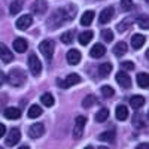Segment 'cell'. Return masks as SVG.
<instances>
[{
	"mask_svg": "<svg viewBox=\"0 0 149 149\" xmlns=\"http://www.w3.org/2000/svg\"><path fill=\"white\" fill-rule=\"evenodd\" d=\"M46 9H48V3L45 0H34V3L31 5V10L36 15H43Z\"/></svg>",
	"mask_w": 149,
	"mask_h": 149,
	"instance_id": "cell-10",
	"label": "cell"
},
{
	"mask_svg": "<svg viewBox=\"0 0 149 149\" xmlns=\"http://www.w3.org/2000/svg\"><path fill=\"white\" fill-rule=\"evenodd\" d=\"M31 22H33L31 15H22V17H19L18 21H17V29H19V30H27V29L31 26Z\"/></svg>",
	"mask_w": 149,
	"mask_h": 149,
	"instance_id": "cell-12",
	"label": "cell"
},
{
	"mask_svg": "<svg viewBox=\"0 0 149 149\" xmlns=\"http://www.w3.org/2000/svg\"><path fill=\"white\" fill-rule=\"evenodd\" d=\"M45 133V127H43V124H33V125L29 128V136L31 139H39L40 136Z\"/></svg>",
	"mask_w": 149,
	"mask_h": 149,
	"instance_id": "cell-9",
	"label": "cell"
},
{
	"mask_svg": "<svg viewBox=\"0 0 149 149\" xmlns=\"http://www.w3.org/2000/svg\"><path fill=\"white\" fill-rule=\"evenodd\" d=\"M113 14H115V10H113V8H112V6L104 8V9L100 12V15H98V21H100L102 24H107V22L112 19Z\"/></svg>",
	"mask_w": 149,
	"mask_h": 149,
	"instance_id": "cell-11",
	"label": "cell"
},
{
	"mask_svg": "<svg viewBox=\"0 0 149 149\" xmlns=\"http://www.w3.org/2000/svg\"><path fill=\"white\" fill-rule=\"evenodd\" d=\"M133 0H121V8L122 10H131L133 9Z\"/></svg>",
	"mask_w": 149,
	"mask_h": 149,
	"instance_id": "cell-37",
	"label": "cell"
},
{
	"mask_svg": "<svg viewBox=\"0 0 149 149\" xmlns=\"http://www.w3.org/2000/svg\"><path fill=\"white\" fill-rule=\"evenodd\" d=\"M74 17H76V6L69 5L66 8H60L52 14V17L49 18L48 26L51 29H57L60 26H63V24L70 22Z\"/></svg>",
	"mask_w": 149,
	"mask_h": 149,
	"instance_id": "cell-1",
	"label": "cell"
},
{
	"mask_svg": "<svg viewBox=\"0 0 149 149\" xmlns=\"http://www.w3.org/2000/svg\"><path fill=\"white\" fill-rule=\"evenodd\" d=\"M40 115H42V107H40L39 104H33V106H30V109H29V118L34 119V118L40 116Z\"/></svg>",
	"mask_w": 149,
	"mask_h": 149,
	"instance_id": "cell-28",
	"label": "cell"
},
{
	"mask_svg": "<svg viewBox=\"0 0 149 149\" xmlns=\"http://www.w3.org/2000/svg\"><path fill=\"white\" fill-rule=\"evenodd\" d=\"M115 130H107L104 133H102L98 136V140H103V142H113L115 140Z\"/></svg>",
	"mask_w": 149,
	"mask_h": 149,
	"instance_id": "cell-24",
	"label": "cell"
},
{
	"mask_svg": "<svg viewBox=\"0 0 149 149\" xmlns=\"http://www.w3.org/2000/svg\"><path fill=\"white\" fill-rule=\"evenodd\" d=\"M6 81L12 85V86H21L24 82L27 81L26 78V72L21 69H12L9 72V74L6 76Z\"/></svg>",
	"mask_w": 149,
	"mask_h": 149,
	"instance_id": "cell-2",
	"label": "cell"
},
{
	"mask_svg": "<svg viewBox=\"0 0 149 149\" xmlns=\"http://www.w3.org/2000/svg\"><path fill=\"white\" fill-rule=\"evenodd\" d=\"M116 82L122 86V88H130L131 86V78L128 76V73L125 70H121L116 73Z\"/></svg>",
	"mask_w": 149,
	"mask_h": 149,
	"instance_id": "cell-7",
	"label": "cell"
},
{
	"mask_svg": "<svg viewBox=\"0 0 149 149\" xmlns=\"http://www.w3.org/2000/svg\"><path fill=\"white\" fill-rule=\"evenodd\" d=\"M73 40V31H66L61 34V42L66 43V45H70Z\"/></svg>",
	"mask_w": 149,
	"mask_h": 149,
	"instance_id": "cell-35",
	"label": "cell"
},
{
	"mask_svg": "<svg viewBox=\"0 0 149 149\" xmlns=\"http://www.w3.org/2000/svg\"><path fill=\"white\" fill-rule=\"evenodd\" d=\"M18 149H30L29 146H21V148H18Z\"/></svg>",
	"mask_w": 149,
	"mask_h": 149,
	"instance_id": "cell-43",
	"label": "cell"
},
{
	"mask_svg": "<svg viewBox=\"0 0 149 149\" xmlns=\"http://www.w3.org/2000/svg\"><path fill=\"white\" fill-rule=\"evenodd\" d=\"M133 21H134V18H133V17L125 18L122 22H119L118 26H116V30H118V31H121V33H122V31H125V30H127V29L131 26V24H133Z\"/></svg>",
	"mask_w": 149,
	"mask_h": 149,
	"instance_id": "cell-27",
	"label": "cell"
},
{
	"mask_svg": "<svg viewBox=\"0 0 149 149\" xmlns=\"http://www.w3.org/2000/svg\"><path fill=\"white\" fill-rule=\"evenodd\" d=\"M109 116V110L107 109H102V110H98L97 112V115H95V121L97 122H104Z\"/></svg>",
	"mask_w": 149,
	"mask_h": 149,
	"instance_id": "cell-33",
	"label": "cell"
},
{
	"mask_svg": "<svg viewBox=\"0 0 149 149\" xmlns=\"http://www.w3.org/2000/svg\"><path fill=\"white\" fill-rule=\"evenodd\" d=\"M136 149H149V145H148V142H146V143H140Z\"/></svg>",
	"mask_w": 149,
	"mask_h": 149,
	"instance_id": "cell-41",
	"label": "cell"
},
{
	"mask_svg": "<svg viewBox=\"0 0 149 149\" xmlns=\"http://www.w3.org/2000/svg\"><path fill=\"white\" fill-rule=\"evenodd\" d=\"M133 125L136 127V128H145L146 125H148V119L145 118V115H134V118H133Z\"/></svg>",
	"mask_w": 149,
	"mask_h": 149,
	"instance_id": "cell-17",
	"label": "cell"
},
{
	"mask_svg": "<svg viewBox=\"0 0 149 149\" xmlns=\"http://www.w3.org/2000/svg\"><path fill=\"white\" fill-rule=\"evenodd\" d=\"M98 149H107V148H98Z\"/></svg>",
	"mask_w": 149,
	"mask_h": 149,
	"instance_id": "cell-45",
	"label": "cell"
},
{
	"mask_svg": "<svg viewBox=\"0 0 149 149\" xmlns=\"http://www.w3.org/2000/svg\"><path fill=\"white\" fill-rule=\"evenodd\" d=\"M95 102H97L95 95L90 94V95H86L84 100H82V106H84V107H91L93 104H95Z\"/></svg>",
	"mask_w": 149,
	"mask_h": 149,
	"instance_id": "cell-31",
	"label": "cell"
},
{
	"mask_svg": "<svg viewBox=\"0 0 149 149\" xmlns=\"http://www.w3.org/2000/svg\"><path fill=\"white\" fill-rule=\"evenodd\" d=\"M21 139V133L18 128H12L8 134V137H6V145L8 146H15Z\"/></svg>",
	"mask_w": 149,
	"mask_h": 149,
	"instance_id": "cell-8",
	"label": "cell"
},
{
	"mask_svg": "<svg viewBox=\"0 0 149 149\" xmlns=\"http://www.w3.org/2000/svg\"><path fill=\"white\" fill-rule=\"evenodd\" d=\"M27 48H29L27 40H26V39H22V37H18V39L14 40V49H15L17 52L22 54V52H26V51H27Z\"/></svg>",
	"mask_w": 149,
	"mask_h": 149,
	"instance_id": "cell-14",
	"label": "cell"
},
{
	"mask_svg": "<svg viewBox=\"0 0 149 149\" xmlns=\"http://www.w3.org/2000/svg\"><path fill=\"white\" fill-rule=\"evenodd\" d=\"M0 58H2L5 63H10L12 60H14V54H12L8 46H5L3 43H0Z\"/></svg>",
	"mask_w": 149,
	"mask_h": 149,
	"instance_id": "cell-15",
	"label": "cell"
},
{
	"mask_svg": "<svg viewBox=\"0 0 149 149\" xmlns=\"http://www.w3.org/2000/svg\"><path fill=\"white\" fill-rule=\"evenodd\" d=\"M121 67L124 70H134V63H131V61H122Z\"/></svg>",
	"mask_w": 149,
	"mask_h": 149,
	"instance_id": "cell-39",
	"label": "cell"
},
{
	"mask_svg": "<svg viewBox=\"0 0 149 149\" xmlns=\"http://www.w3.org/2000/svg\"><path fill=\"white\" fill-rule=\"evenodd\" d=\"M40 102H42V104H45L46 107H51V106H54V103H55V100H54V97H52L51 93H45V94H42Z\"/></svg>",
	"mask_w": 149,
	"mask_h": 149,
	"instance_id": "cell-25",
	"label": "cell"
},
{
	"mask_svg": "<svg viewBox=\"0 0 149 149\" xmlns=\"http://www.w3.org/2000/svg\"><path fill=\"white\" fill-rule=\"evenodd\" d=\"M5 116L8 119H18L21 116V110L17 109V107H8L5 110Z\"/></svg>",
	"mask_w": 149,
	"mask_h": 149,
	"instance_id": "cell-21",
	"label": "cell"
},
{
	"mask_svg": "<svg viewBox=\"0 0 149 149\" xmlns=\"http://www.w3.org/2000/svg\"><path fill=\"white\" fill-rule=\"evenodd\" d=\"M93 31L91 30H86V31H84V33H81L79 34V43L81 45H88L90 42H91V39H93Z\"/></svg>",
	"mask_w": 149,
	"mask_h": 149,
	"instance_id": "cell-23",
	"label": "cell"
},
{
	"mask_svg": "<svg viewBox=\"0 0 149 149\" xmlns=\"http://www.w3.org/2000/svg\"><path fill=\"white\" fill-rule=\"evenodd\" d=\"M5 133H6V127L3 125V124H0V137H3Z\"/></svg>",
	"mask_w": 149,
	"mask_h": 149,
	"instance_id": "cell-40",
	"label": "cell"
},
{
	"mask_svg": "<svg viewBox=\"0 0 149 149\" xmlns=\"http://www.w3.org/2000/svg\"><path fill=\"white\" fill-rule=\"evenodd\" d=\"M110 72H112V64L110 63H103L100 67H98V74L103 76V78H106L107 74H110Z\"/></svg>",
	"mask_w": 149,
	"mask_h": 149,
	"instance_id": "cell-30",
	"label": "cell"
},
{
	"mask_svg": "<svg viewBox=\"0 0 149 149\" xmlns=\"http://www.w3.org/2000/svg\"><path fill=\"white\" fill-rule=\"evenodd\" d=\"M85 149H93V146H86Z\"/></svg>",
	"mask_w": 149,
	"mask_h": 149,
	"instance_id": "cell-44",
	"label": "cell"
},
{
	"mask_svg": "<svg viewBox=\"0 0 149 149\" xmlns=\"http://www.w3.org/2000/svg\"><path fill=\"white\" fill-rule=\"evenodd\" d=\"M22 9V2L21 0H14V2L10 3L9 6V12H10V15H17L19 14V10Z\"/></svg>",
	"mask_w": 149,
	"mask_h": 149,
	"instance_id": "cell-26",
	"label": "cell"
},
{
	"mask_svg": "<svg viewBox=\"0 0 149 149\" xmlns=\"http://www.w3.org/2000/svg\"><path fill=\"white\" fill-rule=\"evenodd\" d=\"M29 69L33 76H39L42 73V63L36 54H30V57H29Z\"/></svg>",
	"mask_w": 149,
	"mask_h": 149,
	"instance_id": "cell-3",
	"label": "cell"
},
{
	"mask_svg": "<svg viewBox=\"0 0 149 149\" xmlns=\"http://www.w3.org/2000/svg\"><path fill=\"white\" fill-rule=\"evenodd\" d=\"M131 45L134 49H140L142 45H145V36L143 34H134L131 37Z\"/></svg>",
	"mask_w": 149,
	"mask_h": 149,
	"instance_id": "cell-20",
	"label": "cell"
},
{
	"mask_svg": "<svg viewBox=\"0 0 149 149\" xmlns=\"http://www.w3.org/2000/svg\"><path fill=\"white\" fill-rule=\"evenodd\" d=\"M115 115H116V119H118V121H125V119L128 118V109L124 106V104H121V106L116 107Z\"/></svg>",
	"mask_w": 149,
	"mask_h": 149,
	"instance_id": "cell-19",
	"label": "cell"
},
{
	"mask_svg": "<svg viewBox=\"0 0 149 149\" xmlns=\"http://www.w3.org/2000/svg\"><path fill=\"white\" fill-rule=\"evenodd\" d=\"M137 24H139V27H140V29L148 30V27H149V24H148V17H139Z\"/></svg>",
	"mask_w": 149,
	"mask_h": 149,
	"instance_id": "cell-38",
	"label": "cell"
},
{
	"mask_svg": "<svg viewBox=\"0 0 149 149\" xmlns=\"http://www.w3.org/2000/svg\"><path fill=\"white\" fill-rule=\"evenodd\" d=\"M81 82V76L76 73H70L69 76L64 79V81H58V86H61V88H69V86L74 85V84H79Z\"/></svg>",
	"mask_w": 149,
	"mask_h": 149,
	"instance_id": "cell-6",
	"label": "cell"
},
{
	"mask_svg": "<svg viewBox=\"0 0 149 149\" xmlns=\"http://www.w3.org/2000/svg\"><path fill=\"white\" fill-rule=\"evenodd\" d=\"M102 37H103V40L104 42H112L113 40V33H112V30H103L102 31Z\"/></svg>",
	"mask_w": 149,
	"mask_h": 149,
	"instance_id": "cell-36",
	"label": "cell"
},
{
	"mask_svg": "<svg viewBox=\"0 0 149 149\" xmlns=\"http://www.w3.org/2000/svg\"><path fill=\"white\" fill-rule=\"evenodd\" d=\"M5 79H6V76H5V74H3L2 72H0V85L3 84V81H5Z\"/></svg>",
	"mask_w": 149,
	"mask_h": 149,
	"instance_id": "cell-42",
	"label": "cell"
},
{
	"mask_svg": "<svg viewBox=\"0 0 149 149\" xmlns=\"http://www.w3.org/2000/svg\"><path fill=\"white\" fill-rule=\"evenodd\" d=\"M93 19H94V12L93 10H86L85 14L82 15V18H81V24L82 26H90V24L93 22Z\"/></svg>",
	"mask_w": 149,
	"mask_h": 149,
	"instance_id": "cell-29",
	"label": "cell"
},
{
	"mask_svg": "<svg viewBox=\"0 0 149 149\" xmlns=\"http://www.w3.org/2000/svg\"><path fill=\"white\" fill-rule=\"evenodd\" d=\"M102 95L104 97V98H110V97H113V94H115V91H113V88L112 86H109V85H104V86H102Z\"/></svg>",
	"mask_w": 149,
	"mask_h": 149,
	"instance_id": "cell-34",
	"label": "cell"
},
{
	"mask_svg": "<svg viewBox=\"0 0 149 149\" xmlns=\"http://www.w3.org/2000/svg\"><path fill=\"white\" fill-rule=\"evenodd\" d=\"M66 58H67L69 64L74 66V64H78L81 61V52L78 51V49H70V51L67 52V55H66Z\"/></svg>",
	"mask_w": 149,
	"mask_h": 149,
	"instance_id": "cell-13",
	"label": "cell"
},
{
	"mask_svg": "<svg viewBox=\"0 0 149 149\" xmlns=\"http://www.w3.org/2000/svg\"><path fill=\"white\" fill-rule=\"evenodd\" d=\"M104 52H106V48H104V45L97 43V45H94V46L91 48L90 55H91L93 58H100V57H103V55H104Z\"/></svg>",
	"mask_w": 149,
	"mask_h": 149,
	"instance_id": "cell-16",
	"label": "cell"
},
{
	"mask_svg": "<svg viewBox=\"0 0 149 149\" xmlns=\"http://www.w3.org/2000/svg\"><path fill=\"white\" fill-rule=\"evenodd\" d=\"M125 52H127V43H125V42H118V43L113 46V54H115L116 57H122Z\"/></svg>",
	"mask_w": 149,
	"mask_h": 149,
	"instance_id": "cell-22",
	"label": "cell"
},
{
	"mask_svg": "<svg viewBox=\"0 0 149 149\" xmlns=\"http://www.w3.org/2000/svg\"><path fill=\"white\" fill-rule=\"evenodd\" d=\"M130 104L133 109H140L145 104V97L143 95H133L130 98Z\"/></svg>",
	"mask_w": 149,
	"mask_h": 149,
	"instance_id": "cell-18",
	"label": "cell"
},
{
	"mask_svg": "<svg viewBox=\"0 0 149 149\" xmlns=\"http://www.w3.org/2000/svg\"><path fill=\"white\" fill-rule=\"evenodd\" d=\"M137 84L140 88H148V73H139L137 74Z\"/></svg>",
	"mask_w": 149,
	"mask_h": 149,
	"instance_id": "cell-32",
	"label": "cell"
},
{
	"mask_svg": "<svg viewBox=\"0 0 149 149\" xmlns=\"http://www.w3.org/2000/svg\"><path fill=\"white\" fill-rule=\"evenodd\" d=\"M85 124H86V118L85 116H82V115L76 116V119H74V130H73V137L74 139H81L82 137Z\"/></svg>",
	"mask_w": 149,
	"mask_h": 149,
	"instance_id": "cell-5",
	"label": "cell"
},
{
	"mask_svg": "<svg viewBox=\"0 0 149 149\" xmlns=\"http://www.w3.org/2000/svg\"><path fill=\"white\" fill-rule=\"evenodd\" d=\"M39 51L42 52V55L46 58V60H51L52 55H54V42L52 40H43L40 45H39Z\"/></svg>",
	"mask_w": 149,
	"mask_h": 149,
	"instance_id": "cell-4",
	"label": "cell"
}]
</instances>
